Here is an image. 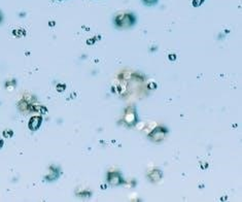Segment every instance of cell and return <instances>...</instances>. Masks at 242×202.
I'll list each match as a JSON object with an SVG mask.
<instances>
[{
    "label": "cell",
    "instance_id": "6da1fadb",
    "mask_svg": "<svg viewBox=\"0 0 242 202\" xmlns=\"http://www.w3.org/2000/svg\"><path fill=\"white\" fill-rule=\"evenodd\" d=\"M135 23V18L132 14H123V16H118L115 19V24L118 27L122 28H127L129 26L133 25Z\"/></svg>",
    "mask_w": 242,
    "mask_h": 202
},
{
    "label": "cell",
    "instance_id": "7a4b0ae2",
    "mask_svg": "<svg viewBox=\"0 0 242 202\" xmlns=\"http://www.w3.org/2000/svg\"><path fill=\"white\" fill-rule=\"evenodd\" d=\"M166 133H167V130H165L164 128H161V127H159V128L155 129L149 136L151 137L152 140L160 141V140H162L164 137H165Z\"/></svg>",
    "mask_w": 242,
    "mask_h": 202
},
{
    "label": "cell",
    "instance_id": "3957f363",
    "mask_svg": "<svg viewBox=\"0 0 242 202\" xmlns=\"http://www.w3.org/2000/svg\"><path fill=\"white\" fill-rule=\"evenodd\" d=\"M108 182H109V184L112 185V186H118L123 180H122V176H121L118 172H112L108 174Z\"/></svg>",
    "mask_w": 242,
    "mask_h": 202
},
{
    "label": "cell",
    "instance_id": "277c9868",
    "mask_svg": "<svg viewBox=\"0 0 242 202\" xmlns=\"http://www.w3.org/2000/svg\"><path fill=\"white\" fill-rule=\"evenodd\" d=\"M135 120H136V115H135V112H128L125 115V121L128 123L129 125H132L135 123Z\"/></svg>",
    "mask_w": 242,
    "mask_h": 202
},
{
    "label": "cell",
    "instance_id": "5b68a950",
    "mask_svg": "<svg viewBox=\"0 0 242 202\" xmlns=\"http://www.w3.org/2000/svg\"><path fill=\"white\" fill-rule=\"evenodd\" d=\"M204 1V0H194L193 1V4H194V6H199L201 5V3Z\"/></svg>",
    "mask_w": 242,
    "mask_h": 202
},
{
    "label": "cell",
    "instance_id": "8992f818",
    "mask_svg": "<svg viewBox=\"0 0 242 202\" xmlns=\"http://www.w3.org/2000/svg\"><path fill=\"white\" fill-rule=\"evenodd\" d=\"M1 19H2V18H1V14H0V20H1Z\"/></svg>",
    "mask_w": 242,
    "mask_h": 202
}]
</instances>
